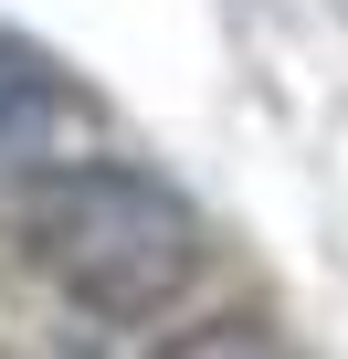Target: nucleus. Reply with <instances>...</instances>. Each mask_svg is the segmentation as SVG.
Segmentation results:
<instances>
[{
    "label": "nucleus",
    "instance_id": "3",
    "mask_svg": "<svg viewBox=\"0 0 348 359\" xmlns=\"http://www.w3.org/2000/svg\"><path fill=\"white\" fill-rule=\"evenodd\" d=\"M158 359H306V348H285V338L253 327V317H211V327H180Z\"/></svg>",
    "mask_w": 348,
    "mask_h": 359
},
{
    "label": "nucleus",
    "instance_id": "2",
    "mask_svg": "<svg viewBox=\"0 0 348 359\" xmlns=\"http://www.w3.org/2000/svg\"><path fill=\"white\" fill-rule=\"evenodd\" d=\"M74 158V95L32 43H0V169H64Z\"/></svg>",
    "mask_w": 348,
    "mask_h": 359
},
{
    "label": "nucleus",
    "instance_id": "1",
    "mask_svg": "<svg viewBox=\"0 0 348 359\" xmlns=\"http://www.w3.org/2000/svg\"><path fill=\"white\" fill-rule=\"evenodd\" d=\"M22 233L43 254V275L95 306V317H158L201 275V222L169 180L127 169V158H64L53 180H32Z\"/></svg>",
    "mask_w": 348,
    "mask_h": 359
}]
</instances>
